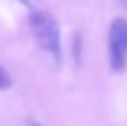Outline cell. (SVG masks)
Instances as JSON below:
<instances>
[{"label": "cell", "mask_w": 127, "mask_h": 126, "mask_svg": "<svg viewBox=\"0 0 127 126\" xmlns=\"http://www.w3.org/2000/svg\"><path fill=\"white\" fill-rule=\"evenodd\" d=\"M29 26L39 47L52 55L56 63L61 62V31L55 16L43 10H35L29 16Z\"/></svg>", "instance_id": "obj_1"}, {"label": "cell", "mask_w": 127, "mask_h": 126, "mask_svg": "<svg viewBox=\"0 0 127 126\" xmlns=\"http://www.w3.org/2000/svg\"><path fill=\"white\" fill-rule=\"evenodd\" d=\"M108 54L111 69L122 73L127 68V21L124 18H116L109 26Z\"/></svg>", "instance_id": "obj_2"}, {"label": "cell", "mask_w": 127, "mask_h": 126, "mask_svg": "<svg viewBox=\"0 0 127 126\" xmlns=\"http://www.w3.org/2000/svg\"><path fill=\"white\" fill-rule=\"evenodd\" d=\"M11 84H13V81H11L10 73L0 65V91H6V89H10Z\"/></svg>", "instance_id": "obj_3"}, {"label": "cell", "mask_w": 127, "mask_h": 126, "mask_svg": "<svg viewBox=\"0 0 127 126\" xmlns=\"http://www.w3.org/2000/svg\"><path fill=\"white\" fill-rule=\"evenodd\" d=\"M3 126H40L37 121L34 120H29V118H23V120H15V121H10L8 125H3Z\"/></svg>", "instance_id": "obj_4"}, {"label": "cell", "mask_w": 127, "mask_h": 126, "mask_svg": "<svg viewBox=\"0 0 127 126\" xmlns=\"http://www.w3.org/2000/svg\"><path fill=\"white\" fill-rule=\"evenodd\" d=\"M21 3H24V5H31L32 3V0H19Z\"/></svg>", "instance_id": "obj_5"}]
</instances>
